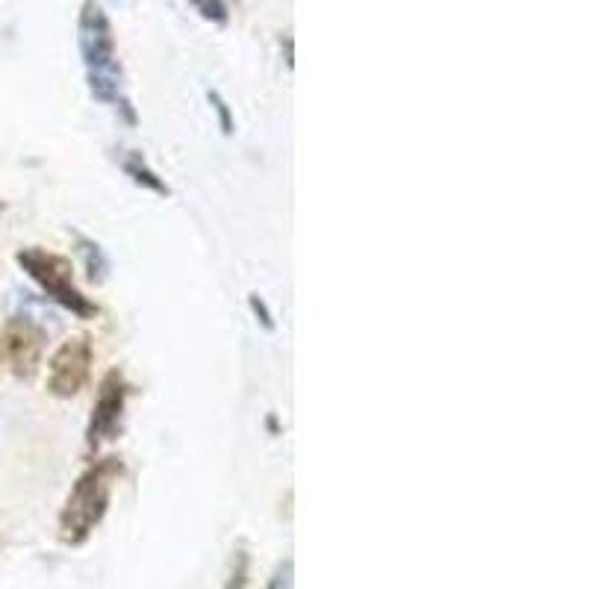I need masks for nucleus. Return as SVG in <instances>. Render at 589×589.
Returning a JSON list of instances; mask_svg holds the SVG:
<instances>
[{
    "mask_svg": "<svg viewBox=\"0 0 589 589\" xmlns=\"http://www.w3.org/2000/svg\"><path fill=\"white\" fill-rule=\"evenodd\" d=\"M121 474H124L121 457L107 454V457L88 462L86 471L71 483V492L65 495V504L57 519V537L62 545H69V549L86 545L100 521L107 519L109 501H112Z\"/></svg>",
    "mask_w": 589,
    "mask_h": 589,
    "instance_id": "nucleus-1",
    "label": "nucleus"
},
{
    "mask_svg": "<svg viewBox=\"0 0 589 589\" xmlns=\"http://www.w3.org/2000/svg\"><path fill=\"white\" fill-rule=\"evenodd\" d=\"M77 50L86 69L88 95L109 107H121L124 95V69L118 59L116 29L98 0H83L77 12Z\"/></svg>",
    "mask_w": 589,
    "mask_h": 589,
    "instance_id": "nucleus-2",
    "label": "nucleus"
},
{
    "mask_svg": "<svg viewBox=\"0 0 589 589\" xmlns=\"http://www.w3.org/2000/svg\"><path fill=\"white\" fill-rule=\"evenodd\" d=\"M15 263L24 275L39 286L41 292L48 294L50 301L57 306H62L65 313H71L74 318H95L100 313L98 304L83 294L74 284V265H71L69 256L53 254L48 248L39 245H27L15 251Z\"/></svg>",
    "mask_w": 589,
    "mask_h": 589,
    "instance_id": "nucleus-3",
    "label": "nucleus"
},
{
    "mask_svg": "<svg viewBox=\"0 0 589 589\" xmlns=\"http://www.w3.org/2000/svg\"><path fill=\"white\" fill-rule=\"evenodd\" d=\"M128 377L121 369H109L98 383V398L92 404V416L86 424V452L95 457L107 445L121 440L124 433V412H128L130 398Z\"/></svg>",
    "mask_w": 589,
    "mask_h": 589,
    "instance_id": "nucleus-4",
    "label": "nucleus"
},
{
    "mask_svg": "<svg viewBox=\"0 0 589 589\" xmlns=\"http://www.w3.org/2000/svg\"><path fill=\"white\" fill-rule=\"evenodd\" d=\"M45 348H48V330L33 315L15 313L0 327V357L12 377L19 381H33L39 374Z\"/></svg>",
    "mask_w": 589,
    "mask_h": 589,
    "instance_id": "nucleus-5",
    "label": "nucleus"
},
{
    "mask_svg": "<svg viewBox=\"0 0 589 589\" xmlns=\"http://www.w3.org/2000/svg\"><path fill=\"white\" fill-rule=\"evenodd\" d=\"M92 363H95V345L88 334H74L50 353L48 360V393L59 401H71L86 389L92 377Z\"/></svg>",
    "mask_w": 589,
    "mask_h": 589,
    "instance_id": "nucleus-6",
    "label": "nucleus"
},
{
    "mask_svg": "<svg viewBox=\"0 0 589 589\" xmlns=\"http://www.w3.org/2000/svg\"><path fill=\"white\" fill-rule=\"evenodd\" d=\"M118 166H121V171L136 183L139 189H145V192H151V195H159V197H168L171 195V189H168V183L163 180V177L151 168V163H147L139 151H121V157H118Z\"/></svg>",
    "mask_w": 589,
    "mask_h": 589,
    "instance_id": "nucleus-7",
    "label": "nucleus"
},
{
    "mask_svg": "<svg viewBox=\"0 0 589 589\" xmlns=\"http://www.w3.org/2000/svg\"><path fill=\"white\" fill-rule=\"evenodd\" d=\"M77 251H80V256H83V265H86L88 280H92L95 286L107 284L109 268H112V265H109L107 254H104V248H100L95 239H88V236L77 233Z\"/></svg>",
    "mask_w": 589,
    "mask_h": 589,
    "instance_id": "nucleus-8",
    "label": "nucleus"
},
{
    "mask_svg": "<svg viewBox=\"0 0 589 589\" xmlns=\"http://www.w3.org/2000/svg\"><path fill=\"white\" fill-rule=\"evenodd\" d=\"M248 575H251V554H248L245 545H239L233 551V560H230V575H227L225 589H245Z\"/></svg>",
    "mask_w": 589,
    "mask_h": 589,
    "instance_id": "nucleus-9",
    "label": "nucleus"
},
{
    "mask_svg": "<svg viewBox=\"0 0 589 589\" xmlns=\"http://www.w3.org/2000/svg\"><path fill=\"white\" fill-rule=\"evenodd\" d=\"M206 100H209V107H213V112L218 116V128H221V133H225V136H233L236 118L233 112H230V104L225 100V95H221L218 88H206Z\"/></svg>",
    "mask_w": 589,
    "mask_h": 589,
    "instance_id": "nucleus-10",
    "label": "nucleus"
},
{
    "mask_svg": "<svg viewBox=\"0 0 589 589\" xmlns=\"http://www.w3.org/2000/svg\"><path fill=\"white\" fill-rule=\"evenodd\" d=\"M197 12H201V19L209 21V24H218V27H225L227 21H230V7H227V0H189Z\"/></svg>",
    "mask_w": 589,
    "mask_h": 589,
    "instance_id": "nucleus-11",
    "label": "nucleus"
},
{
    "mask_svg": "<svg viewBox=\"0 0 589 589\" xmlns=\"http://www.w3.org/2000/svg\"><path fill=\"white\" fill-rule=\"evenodd\" d=\"M263 589H294V560L286 557L277 563V569L272 572V578Z\"/></svg>",
    "mask_w": 589,
    "mask_h": 589,
    "instance_id": "nucleus-12",
    "label": "nucleus"
},
{
    "mask_svg": "<svg viewBox=\"0 0 589 589\" xmlns=\"http://www.w3.org/2000/svg\"><path fill=\"white\" fill-rule=\"evenodd\" d=\"M248 306H251V313H254L256 324H263L268 334H275V330H277L275 315H272V310H268V304H265L263 298H260L256 292H251V294H248Z\"/></svg>",
    "mask_w": 589,
    "mask_h": 589,
    "instance_id": "nucleus-13",
    "label": "nucleus"
},
{
    "mask_svg": "<svg viewBox=\"0 0 589 589\" xmlns=\"http://www.w3.org/2000/svg\"><path fill=\"white\" fill-rule=\"evenodd\" d=\"M280 48H286V65H289V69H294V53H292V36H289V33H284V39H280Z\"/></svg>",
    "mask_w": 589,
    "mask_h": 589,
    "instance_id": "nucleus-14",
    "label": "nucleus"
},
{
    "mask_svg": "<svg viewBox=\"0 0 589 589\" xmlns=\"http://www.w3.org/2000/svg\"><path fill=\"white\" fill-rule=\"evenodd\" d=\"M0 213H3V204H0Z\"/></svg>",
    "mask_w": 589,
    "mask_h": 589,
    "instance_id": "nucleus-15",
    "label": "nucleus"
}]
</instances>
